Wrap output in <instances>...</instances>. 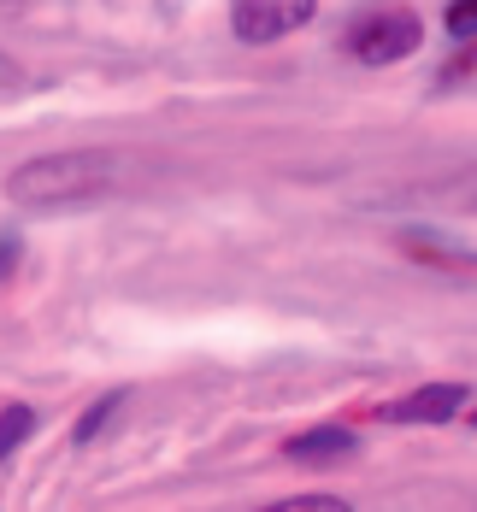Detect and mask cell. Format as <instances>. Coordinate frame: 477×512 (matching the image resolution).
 <instances>
[{
    "instance_id": "1",
    "label": "cell",
    "mask_w": 477,
    "mask_h": 512,
    "mask_svg": "<svg viewBox=\"0 0 477 512\" xmlns=\"http://www.w3.org/2000/svg\"><path fill=\"white\" fill-rule=\"evenodd\" d=\"M112 154L101 148H59V154H36L6 171V201L24 212H71L89 206L112 189Z\"/></svg>"
},
{
    "instance_id": "2",
    "label": "cell",
    "mask_w": 477,
    "mask_h": 512,
    "mask_svg": "<svg viewBox=\"0 0 477 512\" xmlns=\"http://www.w3.org/2000/svg\"><path fill=\"white\" fill-rule=\"evenodd\" d=\"M318 0H230V36L248 48H271L295 30H307Z\"/></svg>"
},
{
    "instance_id": "3",
    "label": "cell",
    "mask_w": 477,
    "mask_h": 512,
    "mask_svg": "<svg viewBox=\"0 0 477 512\" xmlns=\"http://www.w3.org/2000/svg\"><path fill=\"white\" fill-rule=\"evenodd\" d=\"M348 48H354L360 65H395V59H407V53L424 48V24L407 6H389V12H371V18L354 24Z\"/></svg>"
},
{
    "instance_id": "4",
    "label": "cell",
    "mask_w": 477,
    "mask_h": 512,
    "mask_svg": "<svg viewBox=\"0 0 477 512\" xmlns=\"http://www.w3.org/2000/svg\"><path fill=\"white\" fill-rule=\"evenodd\" d=\"M466 407H472V389L466 383H424V389L401 395V401L371 407V418L377 424H448V418H460Z\"/></svg>"
},
{
    "instance_id": "5",
    "label": "cell",
    "mask_w": 477,
    "mask_h": 512,
    "mask_svg": "<svg viewBox=\"0 0 477 512\" xmlns=\"http://www.w3.org/2000/svg\"><path fill=\"white\" fill-rule=\"evenodd\" d=\"M360 448V436L348 430V424H313V430H301V436H289L283 442V454L295 465H330V460H348Z\"/></svg>"
},
{
    "instance_id": "6",
    "label": "cell",
    "mask_w": 477,
    "mask_h": 512,
    "mask_svg": "<svg viewBox=\"0 0 477 512\" xmlns=\"http://www.w3.org/2000/svg\"><path fill=\"white\" fill-rule=\"evenodd\" d=\"M36 407H24V401H12V407H0V460H12L30 436H36Z\"/></svg>"
},
{
    "instance_id": "7",
    "label": "cell",
    "mask_w": 477,
    "mask_h": 512,
    "mask_svg": "<svg viewBox=\"0 0 477 512\" xmlns=\"http://www.w3.org/2000/svg\"><path fill=\"white\" fill-rule=\"evenodd\" d=\"M118 407H124V389H112V395H101V401H89V407L77 412V424H71V442H77V448H89Z\"/></svg>"
},
{
    "instance_id": "8",
    "label": "cell",
    "mask_w": 477,
    "mask_h": 512,
    "mask_svg": "<svg viewBox=\"0 0 477 512\" xmlns=\"http://www.w3.org/2000/svg\"><path fill=\"white\" fill-rule=\"evenodd\" d=\"M472 24H477V0H448V36H454V42H466V36H472Z\"/></svg>"
},
{
    "instance_id": "9",
    "label": "cell",
    "mask_w": 477,
    "mask_h": 512,
    "mask_svg": "<svg viewBox=\"0 0 477 512\" xmlns=\"http://www.w3.org/2000/svg\"><path fill=\"white\" fill-rule=\"evenodd\" d=\"M277 512H348V501H330V495H295V501H277Z\"/></svg>"
},
{
    "instance_id": "10",
    "label": "cell",
    "mask_w": 477,
    "mask_h": 512,
    "mask_svg": "<svg viewBox=\"0 0 477 512\" xmlns=\"http://www.w3.org/2000/svg\"><path fill=\"white\" fill-rule=\"evenodd\" d=\"M6 95H18V65H12V59H0V101H6Z\"/></svg>"
},
{
    "instance_id": "11",
    "label": "cell",
    "mask_w": 477,
    "mask_h": 512,
    "mask_svg": "<svg viewBox=\"0 0 477 512\" xmlns=\"http://www.w3.org/2000/svg\"><path fill=\"white\" fill-rule=\"evenodd\" d=\"M18 265V236H0V277Z\"/></svg>"
},
{
    "instance_id": "12",
    "label": "cell",
    "mask_w": 477,
    "mask_h": 512,
    "mask_svg": "<svg viewBox=\"0 0 477 512\" xmlns=\"http://www.w3.org/2000/svg\"><path fill=\"white\" fill-rule=\"evenodd\" d=\"M0 6H24V0H0Z\"/></svg>"
}]
</instances>
